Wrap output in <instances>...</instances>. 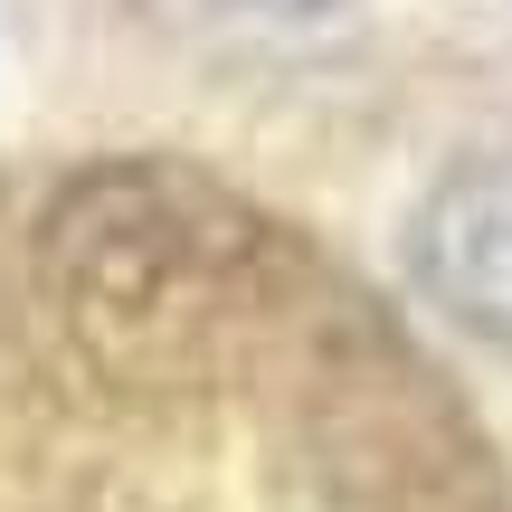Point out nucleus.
<instances>
[{
	"mask_svg": "<svg viewBox=\"0 0 512 512\" xmlns=\"http://www.w3.org/2000/svg\"><path fill=\"white\" fill-rule=\"evenodd\" d=\"M408 266L456 332L512 361V152L456 162L408 219Z\"/></svg>",
	"mask_w": 512,
	"mask_h": 512,
	"instance_id": "1",
	"label": "nucleus"
},
{
	"mask_svg": "<svg viewBox=\"0 0 512 512\" xmlns=\"http://www.w3.org/2000/svg\"><path fill=\"white\" fill-rule=\"evenodd\" d=\"M228 10H266V19H323V10H351V0H228Z\"/></svg>",
	"mask_w": 512,
	"mask_h": 512,
	"instance_id": "2",
	"label": "nucleus"
}]
</instances>
